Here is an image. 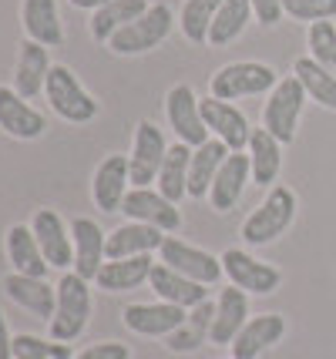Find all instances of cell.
I'll use <instances>...</instances> for the list:
<instances>
[{
    "mask_svg": "<svg viewBox=\"0 0 336 359\" xmlns=\"http://www.w3.org/2000/svg\"><path fill=\"white\" fill-rule=\"evenodd\" d=\"M91 319V289L88 279H81L78 272H65L58 282V306L51 316V339L71 343L78 339L84 326Z\"/></svg>",
    "mask_w": 336,
    "mask_h": 359,
    "instance_id": "1",
    "label": "cell"
},
{
    "mask_svg": "<svg viewBox=\"0 0 336 359\" xmlns=\"http://www.w3.org/2000/svg\"><path fill=\"white\" fill-rule=\"evenodd\" d=\"M293 219H296V195H293V188L272 185L266 202L242 222V238L249 245H269V242H276L293 225Z\"/></svg>",
    "mask_w": 336,
    "mask_h": 359,
    "instance_id": "2",
    "label": "cell"
},
{
    "mask_svg": "<svg viewBox=\"0 0 336 359\" xmlns=\"http://www.w3.org/2000/svg\"><path fill=\"white\" fill-rule=\"evenodd\" d=\"M279 84V74L262 61H236L225 64L212 74V97L219 101H239V97H253V94H266Z\"/></svg>",
    "mask_w": 336,
    "mask_h": 359,
    "instance_id": "3",
    "label": "cell"
},
{
    "mask_svg": "<svg viewBox=\"0 0 336 359\" xmlns=\"http://www.w3.org/2000/svg\"><path fill=\"white\" fill-rule=\"evenodd\" d=\"M44 97L54 108L58 118H65L71 125H84L98 114V101L81 88V81L74 78V71L67 64H54L48 74V84H44Z\"/></svg>",
    "mask_w": 336,
    "mask_h": 359,
    "instance_id": "4",
    "label": "cell"
},
{
    "mask_svg": "<svg viewBox=\"0 0 336 359\" xmlns=\"http://www.w3.org/2000/svg\"><path fill=\"white\" fill-rule=\"evenodd\" d=\"M306 97H309V94H306V88L300 84L296 74H293V78H283L276 88H272L269 101H266V111H262V128H266L276 141L293 144Z\"/></svg>",
    "mask_w": 336,
    "mask_h": 359,
    "instance_id": "5",
    "label": "cell"
},
{
    "mask_svg": "<svg viewBox=\"0 0 336 359\" xmlns=\"http://www.w3.org/2000/svg\"><path fill=\"white\" fill-rule=\"evenodd\" d=\"M172 24H175L172 11H168L165 4H152L138 20H131L128 27H121V31L114 34L112 41H108V47H112L114 54H121V57L155 50V47L172 34Z\"/></svg>",
    "mask_w": 336,
    "mask_h": 359,
    "instance_id": "6",
    "label": "cell"
},
{
    "mask_svg": "<svg viewBox=\"0 0 336 359\" xmlns=\"http://www.w3.org/2000/svg\"><path fill=\"white\" fill-rule=\"evenodd\" d=\"M219 259H222L229 282L236 289H242L246 296H272L279 289V282H283L279 269H272L269 262H259V259H253L249 252L242 249H225Z\"/></svg>",
    "mask_w": 336,
    "mask_h": 359,
    "instance_id": "7",
    "label": "cell"
},
{
    "mask_svg": "<svg viewBox=\"0 0 336 359\" xmlns=\"http://www.w3.org/2000/svg\"><path fill=\"white\" fill-rule=\"evenodd\" d=\"M159 252H161V262H165V266H172L175 272H182V276H189V279H195V282H202V285L219 282L225 272L219 255L199 249V245H189V242L175 238V235H165V242H161Z\"/></svg>",
    "mask_w": 336,
    "mask_h": 359,
    "instance_id": "8",
    "label": "cell"
},
{
    "mask_svg": "<svg viewBox=\"0 0 336 359\" xmlns=\"http://www.w3.org/2000/svg\"><path fill=\"white\" fill-rule=\"evenodd\" d=\"M168 155V144L165 135L155 121H142L135 131V148L128 155V172H131V185L135 188H148L152 182H159V172L165 165Z\"/></svg>",
    "mask_w": 336,
    "mask_h": 359,
    "instance_id": "9",
    "label": "cell"
},
{
    "mask_svg": "<svg viewBox=\"0 0 336 359\" xmlns=\"http://www.w3.org/2000/svg\"><path fill=\"white\" fill-rule=\"evenodd\" d=\"M165 118L168 125L175 128L178 141H185L189 148H199L208 141V128L202 121V108H199V97L189 84H175L172 91L165 94Z\"/></svg>",
    "mask_w": 336,
    "mask_h": 359,
    "instance_id": "10",
    "label": "cell"
},
{
    "mask_svg": "<svg viewBox=\"0 0 336 359\" xmlns=\"http://www.w3.org/2000/svg\"><path fill=\"white\" fill-rule=\"evenodd\" d=\"M185 319H189V309L161 302V299L159 302H131L121 313V323L138 336H172Z\"/></svg>",
    "mask_w": 336,
    "mask_h": 359,
    "instance_id": "11",
    "label": "cell"
},
{
    "mask_svg": "<svg viewBox=\"0 0 336 359\" xmlns=\"http://www.w3.org/2000/svg\"><path fill=\"white\" fill-rule=\"evenodd\" d=\"M31 229L37 235V245L44 252L51 269H67L74 266V238L67 232V225L54 208H37L31 219Z\"/></svg>",
    "mask_w": 336,
    "mask_h": 359,
    "instance_id": "12",
    "label": "cell"
},
{
    "mask_svg": "<svg viewBox=\"0 0 336 359\" xmlns=\"http://www.w3.org/2000/svg\"><path fill=\"white\" fill-rule=\"evenodd\" d=\"M121 212L131 222L155 225L161 232H178V225H182V212L175 208V202H168L161 191H152V188H131L121 202Z\"/></svg>",
    "mask_w": 336,
    "mask_h": 359,
    "instance_id": "13",
    "label": "cell"
},
{
    "mask_svg": "<svg viewBox=\"0 0 336 359\" xmlns=\"http://www.w3.org/2000/svg\"><path fill=\"white\" fill-rule=\"evenodd\" d=\"M199 108H202V121H206V128L222 141V144H229V151L249 148L253 131H249V125H246V114H242L239 108H232V101L206 97V101H199Z\"/></svg>",
    "mask_w": 336,
    "mask_h": 359,
    "instance_id": "14",
    "label": "cell"
},
{
    "mask_svg": "<svg viewBox=\"0 0 336 359\" xmlns=\"http://www.w3.org/2000/svg\"><path fill=\"white\" fill-rule=\"evenodd\" d=\"M0 131L20 141H34L48 131V118L27 104L14 88H0Z\"/></svg>",
    "mask_w": 336,
    "mask_h": 359,
    "instance_id": "15",
    "label": "cell"
},
{
    "mask_svg": "<svg viewBox=\"0 0 336 359\" xmlns=\"http://www.w3.org/2000/svg\"><path fill=\"white\" fill-rule=\"evenodd\" d=\"M71 238H74V272L81 279H98L101 266L108 262V235L101 232V225L91 219H74L71 222Z\"/></svg>",
    "mask_w": 336,
    "mask_h": 359,
    "instance_id": "16",
    "label": "cell"
},
{
    "mask_svg": "<svg viewBox=\"0 0 336 359\" xmlns=\"http://www.w3.org/2000/svg\"><path fill=\"white\" fill-rule=\"evenodd\" d=\"M131 172H128V158L125 155H108L95 172V185H91V195H95V205L112 215L121 208L125 195L131 191Z\"/></svg>",
    "mask_w": 336,
    "mask_h": 359,
    "instance_id": "17",
    "label": "cell"
},
{
    "mask_svg": "<svg viewBox=\"0 0 336 359\" xmlns=\"http://www.w3.org/2000/svg\"><path fill=\"white\" fill-rule=\"evenodd\" d=\"M253 178V165H249V155L242 151H229V158L222 161V168L215 175V182L208 188V202L215 212H232L236 202L242 198V191Z\"/></svg>",
    "mask_w": 336,
    "mask_h": 359,
    "instance_id": "18",
    "label": "cell"
},
{
    "mask_svg": "<svg viewBox=\"0 0 336 359\" xmlns=\"http://www.w3.org/2000/svg\"><path fill=\"white\" fill-rule=\"evenodd\" d=\"M286 336V319L276 313L249 316V323L242 326V332L232 339V359H256L262 356L269 346H276Z\"/></svg>",
    "mask_w": 336,
    "mask_h": 359,
    "instance_id": "19",
    "label": "cell"
},
{
    "mask_svg": "<svg viewBox=\"0 0 336 359\" xmlns=\"http://www.w3.org/2000/svg\"><path fill=\"white\" fill-rule=\"evenodd\" d=\"M4 292L14 299L20 309H27L37 319H48L54 316V306H58V285H48V279H37V276H20V272H11L4 279Z\"/></svg>",
    "mask_w": 336,
    "mask_h": 359,
    "instance_id": "20",
    "label": "cell"
},
{
    "mask_svg": "<svg viewBox=\"0 0 336 359\" xmlns=\"http://www.w3.org/2000/svg\"><path fill=\"white\" fill-rule=\"evenodd\" d=\"M148 282H152V289H155V296L161 302H172V306H182V309H195V306H202L208 299V289L202 282L182 276V272H175V269L165 266V262H159V266L152 269Z\"/></svg>",
    "mask_w": 336,
    "mask_h": 359,
    "instance_id": "21",
    "label": "cell"
},
{
    "mask_svg": "<svg viewBox=\"0 0 336 359\" xmlns=\"http://www.w3.org/2000/svg\"><path fill=\"white\" fill-rule=\"evenodd\" d=\"M249 323V296L229 285L219 292V302H215V323H212V336L208 343L212 346H232V339L242 332V326Z\"/></svg>",
    "mask_w": 336,
    "mask_h": 359,
    "instance_id": "22",
    "label": "cell"
},
{
    "mask_svg": "<svg viewBox=\"0 0 336 359\" xmlns=\"http://www.w3.org/2000/svg\"><path fill=\"white\" fill-rule=\"evenodd\" d=\"M165 232L155 225H145V222H128V225H118L114 232H108V259H135V255H152L155 249H161Z\"/></svg>",
    "mask_w": 336,
    "mask_h": 359,
    "instance_id": "23",
    "label": "cell"
},
{
    "mask_svg": "<svg viewBox=\"0 0 336 359\" xmlns=\"http://www.w3.org/2000/svg\"><path fill=\"white\" fill-rule=\"evenodd\" d=\"M51 57H48V47L37 44V41H27L20 44V57H17V71H14V91L20 97H37L48 84L51 74Z\"/></svg>",
    "mask_w": 336,
    "mask_h": 359,
    "instance_id": "24",
    "label": "cell"
},
{
    "mask_svg": "<svg viewBox=\"0 0 336 359\" xmlns=\"http://www.w3.org/2000/svg\"><path fill=\"white\" fill-rule=\"evenodd\" d=\"M152 255H135V259H108L101 272H98V289H105V292H131V289H138L142 282H148L152 276Z\"/></svg>",
    "mask_w": 336,
    "mask_h": 359,
    "instance_id": "25",
    "label": "cell"
},
{
    "mask_svg": "<svg viewBox=\"0 0 336 359\" xmlns=\"http://www.w3.org/2000/svg\"><path fill=\"white\" fill-rule=\"evenodd\" d=\"M24 31L27 41H37L44 47H58L65 41V27H61V17H58V4L54 0H24Z\"/></svg>",
    "mask_w": 336,
    "mask_h": 359,
    "instance_id": "26",
    "label": "cell"
},
{
    "mask_svg": "<svg viewBox=\"0 0 336 359\" xmlns=\"http://www.w3.org/2000/svg\"><path fill=\"white\" fill-rule=\"evenodd\" d=\"M7 259H11L14 272H20V276L44 279L51 269L48 259H44V252H41V245H37V235H34L31 225H14V229L7 232Z\"/></svg>",
    "mask_w": 336,
    "mask_h": 359,
    "instance_id": "27",
    "label": "cell"
},
{
    "mask_svg": "<svg viewBox=\"0 0 336 359\" xmlns=\"http://www.w3.org/2000/svg\"><path fill=\"white\" fill-rule=\"evenodd\" d=\"M225 158H229V144H222L219 138H208L206 144L195 148L192 168H189V195L192 198L208 195V188H212V182H215V175H219Z\"/></svg>",
    "mask_w": 336,
    "mask_h": 359,
    "instance_id": "28",
    "label": "cell"
},
{
    "mask_svg": "<svg viewBox=\"0 0 336 359\" xmlns=\"http://www.w3.org/2000/svg\"><path fill=\"white\" fill-rule=\"evenodd\" d=\"M192 151L185 141H178L168 148V155H165V165H161L159 172V191L168 198V202H182L185 195H189V168H192Z\"/></svg>",
    "mask_w": 336,
    "mask_h": 359,
    "instance_id": "29",
    "label": "cell"
},
{
    "mask_svg": "<svg viewBox=\"0 0 336 359\" xmlns=\"http://www.w3.org/2000/svg\"><path fill=\"white\" fill-rule=\"evenodd\" d=\"M249 165L256 185H272L283 172V141H276L266 128H256L249 138Z\"/></svg>",
    "mask_w": 336,
    "mask_h": 359,
    "instance_id": "30",
    "label": "cell"
},
{
    "mask_svg": "<svg viewBox=\"0 0 336 359\" xmlns=\"http://www.w3.org/2000/svg\"><path fill=\"white\" fill-rule=\"evenodd\" d=\"M212 323H215V302L206 299L202 306L189 309V319H185L172 336H165V346H168L172 353H192V349H199V346L212 336Z\"/></svg>",
    "mask_w": 336,
    "mask_h": 359,
    "instance_id": "31",
    "label": "cell"
},
{
    "mask_svg": "<svg viewBox=\"0 0 336 359\" xmlns=\"http://www.w3.org/2000/svg\"><path fill=\"white\" fill-rule=\"evenodd\" d=\"M145 11H148V0H112V4L98 7L95 17H91V37L108 44L114 34L128 27L131 20H138Z\"/></svg>",
    "mask_w": 336,
    "mask_h": 359,
    "instance_id": "32",
    "label": "cell"
},
{
    "mask_svg": "<svg viewBox=\"0 0 336 359\" xmlns=\"http://www.w3.org/2000/svg\"><path fill=\"white\" fill-rule=\"evenodd\" d=\"M249 20H253V4H249V0H222L219 14L212 20V31H208V44L229 47L242 31H246Z\"/></svg>",
    "mask_w": 336,
    "mask_h": 359,
    "instance_id": "33",
    "label": "cell"
},
{
    "mask_svg": "<svg viewBox=\"0 0 336 359\" xmlns=\"http://www.w3.org/2000/svg\"><path fill=\"white\" fill-rule=\"evenodd\" d=\"M293 74H296L300 84L306 88L309 101L336 111V74H330L326 67H320L313 57H300V61L293 64Z\"/></svg>",
    "mask_w": 336,
    "mask_h": 359,
    "instance_id": "34",
    "label": "cell"
},
{
    "mask_svg": "<svg viewBox=\"0 0 336 359\" xmlns=\"http://www.w3.org/2000/svg\"><path fill=\"white\" fill-rule=\"evenodd\" d=\"M222 0H185L182 7V34L192 41V44H208V31H212V20L219 14Z\"/></svg>",
    "mask_w": 336,
    "mask_h": 359,
    "instance_id": "35",
    "label": "cell"
},
{
    "mask_svg": "<svg viewBox=\"0 0 336 359\" xmlns=\"http://www.w3.org/2000/svg\"><path fill=\"white\" fill-rule=\"evenodd\" d=\"M14 359H71V346L58 339H41L34 332L14 336Z\"/></svg>",
    "mask_w": 336,
    "mask_h": 359,
    "instance_id": "36",
    "label": "cell"
},
{
    "mask_svg": "<svg viewBox=\"0 0 336 359\" xmlns=\"http://www.w3.org/2000/svg\"><path fill=\"white\" fill-rule=\"evenodd\" d=\"M309 57L336 74V24L333 20H316L309 27Z\"/></svg>",
    "mask_w": 336,
    "mask_h": 359,
    "instance_id": "37",
    "label": "cell"
},
{
    "mask_svg": "<svg viewBox=\"0 0 336 359\" xmlns=\"http://www.w3.org/2000/svg\"><path fill=\"white\" fill-rule=\"evenodd\" d=\"M283 14L293 20H333L336 17V0H283Z\"/></svg>",
    "mask_w": 336,
    "mask_h": 359,
    "instance_id": "38",
    "label": "cell"
},
{
    "mask_svg": "<svg viewBox=\"0 0 336 359\" xmlns=\"http://www.w3.org/2000/svg\"><path fill=\"white\" fill-rule=\"evenodd\" d=\"M74 359H131V349L125 343H95L81 349Z\"/></svg>",
    "mask_w": 336,
    "mask_h": 359,
    "instance_id": "39",
    "label": "cell"
},
{
    "mask_svg": "<svg viewBox=\"0 0 336 359\" xmlns=\"http://www.w3.org/2000/svg\"><path fill=\"white\" fill-rule=\"evenodd\" d=\"M253 4V14L262 27H272V24H279V17H283V0H249Z\"/></svg>",
    "mask_w": 336,
    "mask_h": 359,
    "instance_id": "40",
    "label": "cell"
},
{
    "mask_svg": "<svg viewBox=\"0 0 336 359\" xmlns=\"http://www.w3.org/2000/svg\"><path fill=\"white\" fill-rule=\"evenodd\" d=\"M0 359H14V336L7 329V319L0 313Z\"/></svg>",
    "mask_w": 336,
    "mask_h": 359,
    "instance_id": "41",
    "label": "cell"
},
{
    "mask_svg": "<svg viewBox=\"0 0 336 359\" xmlns=\"http://www.w3.org/2000/svg\"><path fill=\"white\" fill-rule=\"evenodd\" d=\"M74 7H81V11H98V7H105V4H112V0H71Z\"/></svg>",
    "mask_w": 336,
    "mask_h": 359,
    "instance_id": "42",
    "label": "cell"
}]
</instances>
